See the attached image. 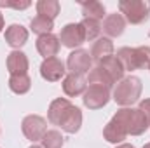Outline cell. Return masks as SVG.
<instances>
[{
    "label": "cell",
    "instance_id": "1",
    "mask_svg": "<svg viewBox=\"0 0 150 148\" xmlns=\"http://www.w3.org/2000/svg\"><path fill=\"white\" fill-rule=\"evenodd\" d=\"M47 118L52 125L61 127L68 134H75L82 125V111L67 98H56L49 105Z\"/></svg>",
    "mask_w": 150,
    "mask_h": 148
},
{
    "label": "cell",
    "instance_id": "2",
    "mask_svg": "<svg viewBox=\"0 0 150 148\" xmlns=\"http://www.w3.org/2000/svg\"><path fill=\"white\" fill-rule=\"evenodd\" d=\"M142 89H143V85L138 77H134V75L124 77L120 82H117V85L113 89V101L117 105L127 108L140 99Z\"/></svg>",
    "mask_w": 150,
    "mask_h": 148
},
{
    "label": "cell",
    "instance_id": "3",
    "mask_svg": "<svg viewBox=\"0 0 150 148\" xmlns=\"http://www.w3.org/2000/svg\"><path fill=\"white\" fill-rule=\"evenodd\" d=\"M117 59L124 66V72H134L142 70L150 65V47L140 45V47H120L117 51Z\"/></svg>",
    "mask_w": 150,
    "mask_h": 148
},
{
    "label": "cell",
    "instance_id": "4",
    "mask_svg": "<svg viewBox=\"0 0 150 148\" xmlns=\"http://www.w3.org/2000/svg\"><path fill=\"white\" fill-rule=\"evenodd\" d=\"M113 120L122 125L127 136H140L150 127L145 115L138 108H120L113 115Z\"/></svg>",
    "mask_w": 150,
    "mask_h": 148
},
{
    "label": "cell",
    "instance_id": "5",
    "mask_svg": "<svg viewBox=\"0 0 150 148\" xmlns=\"http://www.w3.org/2000/svg\"><path fill=\"white\" fill-rule=\"evenodd\" d=\"M119 12L124 14V19L131 25H142L150 16L149 4L142 2V0H120Z\"/></svg>",
    "mask_w": 150,
    "mask_h": 148
},
{
    "label": "cell",
    "instance_id": "6",
    "mask_svg": "<svg viewBox=\"0 0 150 148\" xmlns=\"http://www.w3.org/2000/svg\"><path fill=\"white\" fill-rule=\"evenodd\" d=\"M82 101L89 110H100L110 101V89L100 84H89V87L84 91Z\"/></svg>",
    "mask_w": 150,
    "mask_h": 148
},
{
    "label": "cell",
    "instance_id": "7",
    "mask_svg": "<svg viewBox=\"0 0 150 148\" xmlns=\"http://www.w3.org/2000/svg\"><path fill=\"white\" fill-rule=\"evenodd\" d=\"M21 129H23V134L26 136V140H30L33 143L42 141L44 134L47 132V122L40 115H28V117L23 118Z\"/></svg>",
    "mask_w": 150,
    "mask_h": 148
},
{
    "label": "cell",
    "instance_id": "8",
    "mask_svg": "<svg viewBox=\"0 0 150 148\" xmlns=\"http://www.w3.org/2000/svg\"><path fill=\"white\" fill-rule=\"evenodd\" d=\"M91 65H93V58H91V52L86 49H75L74 52L68 54L67 66H68L70 73L84 77L91 70Z\"/></svg>",
    "mask_w": 150,
    "mask_h": 148
},
{
    "label": "cell",
    "instance_id": "9",
    "mask_svg": "<svg viewBox=\"0 0 150 148\" xmlns=\"http://www.w3.org/2000/svg\"><path fill=\"white\" fill-rule=\"evenodd\" d=\"M59 42L68 49L80 47L86 42V33H84L82 25L80 23H68L67 26H63L61 33H59Z\"/></svg>",
    "mask_w": 150,
    "mask_h": 148
},
{
    "label": "cell",
    "instance_id": "10",
    "mask_svg": "<svg viewBox=\"0 0 150 148\" xmlns=\"http://www.w3.org/2000/svg\"><path fill=\"white\" fill-rule=\"evenodd\" d=\"M65 63L59 58H47L40 65V75L47 82H58L65 77Z\"/></svg>",
    "mask_w": 150,
    "mask_h": 148
},
{
    "label": "cell",
    "instance_id": "11",
    "mask_svg": "<svg viewBox=\"0 0 150 148\" xmlns=\"http://www.w3.org/2000/svg\"><path fill=\"white\" fill-rule=\"evenodd\" d=\"M101 30L108 35V38H115L120 37L126 30V19L120 12H113V14H108L101 25Z\"/></svg>",
    "mask_w": 150,
    "mask_h": 148
},
{
    "label": "cell",
    "instance_id": "12",
    "mask_svg": "<svg viewBox=\"0 0 150 148\" xmlns=\"http://www.w3.org/2000/svg\"><path fill=\"white\" fill-rule=\"evenodd\" d=\"M59 47H61L59 37H56L52 33H47V35H42V37L37 38V51L45 59L47 58H56V54L59 52Z\"/></svg>",
    "mask_w": 150,
    "mask_h": 148
},
{
    "label": "cell",
    "instance_id": "13",
    "mask_svg": "<svg viewBox=\"0 0 150 148\" xmlns=\"http://www.w3.org/2000/svg\"><path fill=\"white\" fill-rule=\"evenodd\" d=\"M28 58L21 51H12L7 56V70L11 75H26L28 73Z\"/></svg>",
    "mask_w": 150,
    "mask_h": 148
},
{
    "label": "cell",
    "instance_id": "14",
    "mask_svg": "<svg viewBox=\"0 0 150 148\" xmlns=\"http://www.w3.org/2000/svg\"><path fill=\"white\" fill-rule=\"evenodd\" d=\"M26 40H28V30L23 25L14 23L5 30V42L14 49H19L21 45H25Z\"/></svg>",
    "mask_w": 150,
    "mask_h": 148
},
{
    "label": "cell",
    "instance_id": "15",
    "mask_svg": "<svg viewBox=\"0 0 150 148\" xmlns=\"http://www.w3.org/2000/svg\"><path fill=\"white\" fill-rule=\"evenodd\" d=\"M112 54H113V42H112V38H108V37L96 38V42H94V44H93V47H91V58H93L96 63H100V61H103V59L110 58Z\"/></svg>",
    "mask_w": 150,
    "mask_h": 148
},
{
    "label": "cell",
    "instance_id": "16",
    "mask_svg": "<svg viewBox=\"0 0 150 148\" xmlns=\"http://www.w3.org/2000/svg\"><path fill=\"white\" fill-rule=\"evenodd\" d=\"M86 85H87V80L82 77V75H67L65 80H63V91L67 96H79L86 91Z\"/></svg>",
    "mask_w": 150,
    "mask_h": 148
},
{
    "label": "cell",
    "instance_id": "17",
    "mask_svg": "<svg viewBox=\"0 0 150 148\" xmlns=\"http://www.w3.org/2000/svg\"><path fill=\"white\" fill-rule=\"evenodd\" d=\"M98 66L103 68L107 73L110 75V78L113 80V84H117V82H120V80L124 78V66L120 65V61L117 59V56H110V58L100 61Z\"/></svg>",
    "mask_w": 150,
    "mask_h": 148
},
{
    "label": "cell",
    "instance_id": "18",
    "mask_svg": "<svg viewBox=\"0 0 150 148\" xmlns=\"http://www.w3.org/2000/svg\"><path fill=\"white\" fill-rule=\"evenodd\" d=\"M103 136H105V140H107L108 143H113V145H117V143H120V141H124V140L127 138V134H126V131L122 129V125H120L119 122H115L113 118L105 125Z\"/></svg>",
    "mask_w": 150,
    "mask_h": 148
},
{
    "label": "cell",
    "instance_id": "19",
    "mask_svg": "<svg viewBox=\"0 0 150 148\" xmlns=\"http://www.w3.org/2000/svg\"><path fill=\"white\" fill-rule=\"evenodd\" d=\"M82 7V14L84 18H91V19H98L101 21L105 16V5L98 0H89V2H80Z\"/></svg>",
    "mask_w": 150,
    "mask_h": 148
},
{
    "label": "cell",
    "instance_id": "20",
    "mask_svg": "<svg viewBox=\"0 0 150 148\" xmlns=\"http://www.w3.org/2000/svg\"><path fill=\"white\" fill-rule=\"evenodd\" d=\"M59 9H61V5H59L58 0H38L37 2L38 16H44V18L52 19V21H54V18L59 14Z\"/></svg>",
    "mask_w": 150,
    "mask_h": 148
},
{
    "label": "cell",
    "instance_id": "21",
    "mask_svg": "<svg viewBox=\"0 0 150 148\" xmlns=\"http://www.w3.org/2000/svg\"><path fill=\"white\" fill-rule=\"evenodd\" d=\"M32 87V78L26 75H11L9 78V89L16 94H26Z\"/></svg>",
    "mask_w": 150,
    "mask_h": 148
},
{
    "label": "cell",
    "instance_id": "22",
    "mask_svg": "<svg viewBox=\"0 0 150 148\" xmlns=\"http://www.w3.org/2000/svg\"><path fill=\"white\" fill-rule=\"evenodd\" d=\"M30 28L33 33H37L38 37L42 35H47V33H52V28H54V21L52 19H47L44 16H35L30 23Z\"/></svg>",
    "mask_w": 150,
    "mask_h": 148
},
{
    "label": "cell",
    "instance_id": "23",
    "mask_svg": "<svg viewBox=\"0 0 150 148\" xmlns=\"http://www.w3.org/2000/svg\"><path fill=\"white\" fill-rule=\"evenodd\" d=\"M87 84H100V85H105V87L112 89L113 80L110 78V75L107 73L103 68H100L96 65V68H91V72L87 75Z\"/></svg>",
    "mask_w": 150,
    "mask_h": 148
},
{
    "label": "cell",
    "instance_id": "24",
    "mask_svg": "<svg viewBox=\"0 0 150 148\" xmlns=\"http://www.w3.org/2000/svg\"><path fill=\"white\" fill-rule=\"evenodd\" d=\"M82 28H84V33H86V40H94L98 38V35L101 33V23L98 19H91V18H84L80 21Z\"/></svg>",
    "mask_w": 150,
    "mask_h": 148
},
{
    "label": "cell",
    "instance_id": "25",
    "mask_svg": "<svg viewBox=\"0 0 150 148\" xmlns=\"http://www.w3.org/2000/svg\"><path fill=\"white\" fill-rule=\"evenodd\" d=\"M63 145H65V138L56 129L47 131L42 138V148H63Z\"/></svg>",
    "mask_w": 150,
    "mask_h": 148
},
{
    "label": "cell",
    "instance_id": "26",
    "mask_svg": "<svg viewBox=\"0 0 150 148\" xmlns=\"http://www.w3.org/2000/svg\"><path fill=\"white\" fill-rule=\"evenodd\" d=\"M0 7H11V9H28L30 7V2L28 0H23V2H9V0H0Z\"/></svg>",
    "mask_w": 150,
    "mask_h": 148
},
{
    "label": "cell",
    "instance_id": "27",
    "mask_svg": "<svg viewBox=\"0 0 150 148\" xmlns=\"http://www.w3.org/2000/svg\"><path fill=\"white\" fill-rule=\"evenodd\" d=\"M138 110L145 115V118H147V122H149V125H150V98H147V99H142V101H140Z\"/></svg>",
    "mask_w": 150,
    "mask_h": 148
},
{
    "label": "cell",
    "instance_id": "28",
    "mask_svg": "<svg viewBox=\"0 0 150 148\" xmlns=\"http://www.w3.org/2000/svg\"><path fill=\"white\" fill-rule=\"evenodd\" d=\"M117 148H134L133 145H127V143H122V145H119Z\"/></svg>",
    "mask_w": 150,
    "mask_h": 148
},
{
    "label": "cell",
    "instance_id": "29",
    "mask_svg": "<svg viewBox=\"0 0 150 148\" xmlns=\"http://www.w3.org/2000/svg\"><path fill=\"white\" fill-rule=\"evenodd\" d=\"M4 30V16H2V12H0V32Z\"/></svg>",
    "mask_w": 150,
    "mask_h": 148
},
{
    "label": "cell",
    "instance_id": "30",
    "mask_svg": "<svg viewBox=\"0 0 150 148\" xmlns=\"http://www.w3.org/2000/svg\"><path fill=\"white\" fill-rule=\"evenodd\" d=\"M30 148H42V147H37V145H32Z\"/></svg>",
    "mask_w": 150,
    "mask_h": 148
},
{
    "label": "cell",
    "instance_id": "31",
    "mask_svg": "<svg viewBox=\"0 0 150 148\" xmlns=\"http://www.w3.org/2000/svg\"><path fill=\"white\" fill-rule=\"evenodd\" d=\"M143 148H150V143H147V145H145V147H143Z\"/></svg>",
    "mask_w": 150,
    "mask_h": 148
},
{
    "label": "cell",
    "instance_id": "32",
    "mask_svg": "<svg viewBox=\"0 0 150 148\" xmlns=\"http://www.w3.org/2000/svg\"><path fill=\"white\" fill-rule=\"evenodd\" d=\"M149 11H150V4H149Z\"/></svg>",
    "mask_w": 150,
    "mask_h": 148
},
{
    "label": "cell",
    "instance_id": "33",
    "mask_svg": "<svg viewBox=\"0 0 150 148\" xmlns=\"http://www.w3.org/2000/svg\"><path fill=\"white\" fill-rule=\"evenodd\" d=\"M149 37H150V32H149Z\"/></svg>",
    "mask_w": 150,
    "mask_h": 148
},
{
    "label": "cell",
    "instance_id": "34",
    "mask_svg": "<svg viewBox=\"0 0 150 148\" xmlns=\"http://www.w3.org/2000/svg\"><path fill=\"white\" fill-rule=\"evenodd\" d=\"M149 70H150V65H149Z\"/></svg>",
    "mask_w": 150,
    "mask_h": 148
}]
</instances>
